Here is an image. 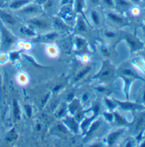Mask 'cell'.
I'll return each instance as SVG.
<instances>
[{"label": "cell", "instance_id": "d590c367", "mask_svg": "<svg viewBox=\"0 0 145 147\" xmlns=\"http://www.w3.org/2000/svg\"><path fill=\"white\" fill-rule=\"evenodd\" d=\"M144 100L145 101V92H144Z\"/></svg>", "mask_w": 145, "mask_h": 147}, {"label": "cell", "instance_id": "4dcf8cb0", "mask_svg": "<svg viewBox=\"0 0 145 147\" xmlns=\"http://www.w3.org/2000/svg\"><path fill=\"white\" fill-rule=\"evenodd\" d=\"M35 1L37 4H45V3L47 1V0H35Z\"/></svg>", "mask_w": 145, "mask_h": 147}, {"label": "cell", "instance_id": "ba28073f", "mask_svg": "<svg viewBox=\"0 0 145 147\" xmlns=\"http://www.w3.org/2000/svg\"><path fill=\"white\" fill-rule=\"evenodd\" d=\"M119 104V105L121 107L123 108L124 109H137V108L140 107L139 106L136 105L132 104V103L130 102H120L119 101H116Z\"/></svg>", "mask_w": 145, "mask_h": 147}, {"label": "cell", "instance_id": "ffe728a7", "mask_svg": "<svg viewBox=\"0 0 145 147\" xmlns=\"http://www.w3.org/2000/svg\"><path fill=\"white\" fill-rule=\"evenodd\" d=\"M55 24H56L57 26L59 27V28H62V29H63V28H65V27H66V25H65V24L63 23V22H61L60 19H55Z\"/></svg>", "mask_w": 145, "mask_h": 147}, {"label": "cell", "instance_id": "1f68e13d", "mask_svg": "<svg viewBox=\"0 0 145 147\" xmlns=\"http://www.w3.org/2000/svg\"><path fill=\"white\" fill-rule=\"evenodd\" d=\"M106 36H108V37H113L115 36V34H113V33H112V32H106Z\"/></svg>", "mask_w": 145, "mask_h": 147}, {"label": "cell", "instance_id": "8992f818", "mask_svg": "<svg viewBox=\"0 0 145 147\" xmlns=\"http://www.w3.org/2000/svg\"><path fill=\"white\" fill-rule=\"evenodd\" d=\"M0 16H1V19L7 24H9L13 25L14 24H16V21L13 19L12 16H11L9 13L4 12V11H0Z\"/></svg>", "mask_w": 145, "mask_h": 147}, {"label": "cell", "instance_id": "e0dca14e", "mask_svg": "<svg viewBox=\"0 0 145 147\" xmlns=\"http://www.w3.org/2000/svg\"><path fill=\"white\" fill-rule=\"evenodd\" d=\"M92 18L94 21V24H99V17H98V13H96V11H93L92 12Z\"/></svg>", "mask_w": 145, "mask_h": 147}, {"label": "cell", "instance_id": "d4e9b609", "mask_svg": "<svg viewBox=\"0 0 145 147\" xmlns=\"http://www.w3.org/2000/svg\"><path fill=\"white\" fill-rule=\"evenodd\" d=\"M26 107V110L27 112V115H28V117H31V112H32V109H31V107H30L29 105H26L25 106Z\"/></svg>", "mask_w": 145, "mask_h": 147}, {"label": "cell", "instance_id": "44dd1931", "mask_svg": "<svg viewBox=\"0 0 145 147\" xmlns=\"http://www.w3.org/2000/svg\"><path fill=\"white\" fill-rule=\"evenodd\" d=\"M69 123H68V124L71 125V129H72L73 130H74L75 131H77V123L75 122V121H74V119H69Z\"/></svg>", "mask_w": 145, "mask_h": 147}, {"label": "cell", "instance_id": "6da1fadb", "mask_svg": "<svg viewBox=\"0 0 145 147\" xmlns=\"http://www.w3.org/2000/svg\"><path fill=\"white\" fill-rule=\"evenodd\" d=\"M2 38H3V43L5 47L8 48L14 42V38L5 28H2Z\"/></svg>", "mask_w": 145, "mask_h": 147}, {"label": "cell", "instance_id": "30bf717a", "mask_svg": "<svg viewBox=\"0 0 145 147\" xmlns=\"http://www.w3.org/2000/svg\"><path fill=\"white\" fill-rule=\"evenodd\" d=\"M108 17L110 18L112 21H113V22H116V23L122 24V22H123V20L122 19V18H120V16H117V15L115 14V13H109L108 14Z\"/></svg>", "mask_w": 145, "mask_h": 147}, {"label": "cell", "instance_id": "7a4b0ae2", "mask_svg": "<svg viewBox=\"0 0 145 147\" xmlns=\"http://www.w3.org/2000/svg\"><path fill=\"white\" fill-rule=\"evenodd\" d=\"M29 23L32 26L39 29H47L49 28V25L47 22L39 19H32L29 21Z\"/></svg>", "mask_w": 145, "mask_h": 147}, {"label": "cell", "instance_id": "5b68a950", "mask_svg": "<svg viewBox=\"0 0 145 147\" xmlns=\"http://www.w3.org/2000/svg\"><path fill=\"white\" fill-rule=\"evenodd\" d=\"M29 0H14L10 5V7L13 9H18L29 3Z\"/></svg>", "mask_w": 145, "mask_h": 147}, {"label": "cell", "instance_id": "f1b7e54d", "mask_svg": "<svg viewBox=\"0 0 145 147\" xmlns=\"http://www.w3.org/2000/svg\"><path fill=\"white\" fill-rule=\"evenodd\" d=\"M106 117V119H108V121H111L112 119H113V115L112 114H109V113H105L104 114Z\"/></svg>", "mask_w": 145, "mask_h": 147}, {"label": "cell", "instance_id": "4316f807", "mask_svg": "<svg viewBox=\"0 0 145 147\" xmlns=\"http://www.w3.org/2000/svg\"><path fill=\"white\" fill-rule=\"evenodd\" d=\"M56 36L57 34H55V33H53V34H47V36H46V38H47V39H53V38Z\"/></svg>", "mask_w": 145, "mask_h": 147}, {"label": "cell", "instance_id": "3957f363", "mask_svg": "<svg viewBox=\"0 0 145 147\" xmlns=\"http://www.w3.org/2000/svg\"><path fill=\"white\" fill-rule=\"evenodd\" d=\"M112 74H113V69L107 64L106 66H104L103 70H101V72H100L99 74L94 78H98L99 79H104V80H105V79H107L108 78L110 77Z\"/></svg>", "mask_w": 145, "mask_h": 147}, {"label": "cell", "instance_id": "ac0fdd59", "mask_svg": "<svg viewBox=\"0 0 145 147\" xmlns=\"http://www.w3.org/2000/svg\"><path fill=\"white\" fill-rule=\"evenodd\" d=\"M90 70H91L90 67H86V68L84 69V70H82V71L78 75V76H77V78H76V80H78L80 78H82L84 76H85V75L88 73V72L90 71Z\"/></svg>", "mask_w": 145, "mask_h": 147}, {"label": "cell", "instance_id": "5bb4252c", "mask_svg": "<svg viewBox=\"0 0 145 147\" xmlns=\"http://www.w3.org/2000/svg\"><path fill=\"white\" fill-rule=\"evenodd\" d=\"M17 138V134H16V131L14 129H12L9 133L8 136L7 137V140L8 142H12V141L15 140Z\"/></svg>", "mask_w": 145, "mask_h": 147}, {"label": "cell", "instance_id": "4fadbf2b", "mask_svg": "<svg viewBox=\"0 0 145 147\" xmlns=\"http://www.w3.org/2000/svg\"><path fill=\"white\" fill-rule=\"evenodd\" d=\"M13 112H14V116L16 119H19L20 118V109H19V105L16 101H14L13 102Z\"/></svg>", "mask_w": 145, "mask_h": 147}, {"label": "cell", "instance_id": "9c48e42d", "mask_svg": "<svg viewBox=\"0 0 145 147\" xmlns=\"http://www.w3.org/2000/svg\"><path fill=\"white\" fill-rule=\"evenodd\" d=\"M84 5V0H77L76 1V10L77 12L82 13L84 16L83 13Z\"/></svg>", "mask_w": 145, "mask_h": 147}, {"label": "cell", "instance_id": "d6a6232c", "mask_svg": "<svg viewBox=\"0 0 145 147\" xmlns=\"http://www.w3.org/2000/svg\"><path fill=\"white\" fill-rule=\"evenodd\" d=\"M70 0H62V5H65V4H68Z\"/></svg>", "mask_w": 145, "mask_h": 147}, {"label": "cell", "instance_id": "f546056e", "mask_svg": "<svg viewBox=\"0 0 145 147\" xmlns=\"http://www.w3.org/2000/svg\"><path fill=\"white\" fill-rule=\"evenodd\" d=\"M11 58H12V59H16V58H19V54H18L17 53H16V52L12 53L11 54Z\"/></svg>", "mask_w": 145, "mask_h": 147}, {"label": "cell", "instance_id": "e575fe53", "mask_svg": "<svg viewBox=\"0 0 145 147\" xmlns=\"http://www.w3.org/2000/svg\"><path fill=\"white\" fill-rule=\"evenodd\" d=\"M132 1H134V2H137V3H139V2H140V0H132Z\"/></svg>", "mask_w": 145, "mask_h": 147}, {"label": "cell", "instance_id": "9a60e30c", "mask_svg": "<svg viewBox=\"0 0 145 147\" xmlns=\"http://www.w3.org/2000/svg\"><path fill=\"white\" fill-rule=\"evenodd\" d=\"M78 29H79V31H86V25H85L84 22V20L82 19H79Z\"/></svg>", "mask_w": 145, "mask_h": 147}, {"label": "cell", "instance_id": "484cf974", "mask_svg": "<svg viewBox=\"0 0 145 147\" xmlns=\"http://www.w3.org/2000/svg\"><path fill=\"white\" fill-rule=\"evenodd\" d=\"M104 2L105 3L107 6L108 7H113V0H103Z\"/></svg>", "mask_w": 145, "mask_h": 147}, {"label": "cell", "instance_id": "52a82bcc", "mask_svg": "<svg viewBox=\"0 0 145 147\" xmlns=\"http://www.w3.org/2000/svg\"><path fill=\"white\" fill-rule=\"evenodd\" d=\"M123 130H119V131H116L115 132L111 133L108 136V144L110 146L113 145L115 143V142L116 141V139H118V137L119 136V135L122 132Z\"/></svg>", "mask_w": 145, "mask_h": 147}, {"label": "cell", "instance_id": "836d02e7", "mask_svg": "<svg viewBox=\"0 0 145 147\" xmlns=\"http://www.w3.org/2000/svg\"><path fill=\"white\" fill-rule=\"evenodd\" d=\"M90 1L94 4H98L99 3V0H90Z\"/></svg>", "mask_w": 145, "mask_h": 147}, {"label": "cell", "instance_id": "603a6c76", "mask_svg": "<svg viewBox=\"0 0 145 147\" xmlns=\"http://www.w3.org/2000/svg\"><path fill=\"white\" fill-rule=\"evenodd\" d=\"M98 125H99V122H98V121H96V122L94 123V124L92 126V127H91L90 130L89 131V133H92V131H94V130L98 127Z\"/></svg>", "mask_w": 145, "mask_h": 147}, {"label": "cell", "instance_id": "277c9868", "mask_svg": "<svg viewBox=\"0 0 145 147\" xmlns=\"http://www.w3.org/2000/svg\"><path fill=\"white\" fill-rule=\"evenodd\" d=\"M39 11V8L36 5H28L26 7H23V8L21 10V12L25 14H32Z\"/></svg>", "mask_w": 145, "mask_h": 147}, {"label": "cell", "instance_id": "2e32d148", "mask_svg": "<svg viewBox=\"0 0 145 147\" xmlns=\"http://www.w3.org/2000/svg\"><path fill=\"white\" fill-rule=\"evenodd\" d=\"M114 116H115V117H116V121H117L119 124H127L126 120H125L124 118H122L121 116H120L118 113H114Z\"/></svg>", "mask_w": 145, "mask_h": 147}, {"label": "cell", "instance_id": "cb8c5ba5", "mask_svg": "<svg viewBox=\"0 0 145 147\" xmlns=\"http://www.w3.org/2000/svg\"><path fill=\"white\" fill-rule=\"evenodd\" d=\"M124 73H125L126 75H129V76H132L133 77H137V76H136L135 74H134V73L132 71V70H129V69H127V70H125L123 71Z\"/></svg>", "mask_w": 145, "mask_h": 147}, {"label": "cell", "instance_id": "7c38bea8", "mask_svg": "<svg viewBox=\"0 0 145 147\" xmlns=\"http://www.w3.org/2000/svg\"><path fill=\"white\" fill-rule=\"evenodd\" d=\"M145 122V116L144 115H142L140 117L138 118L137 121V124H136V129H139L140 128H141L143 125L144 124Z\"/></svg>", "mask_w": 145, "mask_h": 147}, {"label": "cell", "instance_id": "7402d4cb", "mask_svg": "<svg viewBox=\"0 0 145 147\" xmlns=\"http://www.w3.org/2000/svg\"><path fill=\"white\" fill-rule=\"evenodd\" d=\"M128 40L130 43V44L131 47H132L133 49H135L138 47V44H137V43L135 41V40L130 39V38H128Z\"/></svg>", "mask_w": 145, "mask_h": 147}, {"label": "cell", "instance_id": "8fae6325", "mask_svg": "<svg viewBox=\"0 0 145 147\" xmlns=\"http://www.w3.org/2000/svg\"><path fill=\"white\" fill-rule=\"evenodd\" d=\"M20 31L22 34L27 36H32L35 35V33L33 32V31L32 29H31V28H27V27H23V28H21Z\"/></svg>", "mask_w": 145, "mask_h": 147}, {"label": "cell", "instance_id": "d6986e66", "mask_svg": "<svg viewBox=\"0 0 145 147\" xmlns=\"http://www.w3.org/2000/svg\"><path fill=\"white\" fill-rule=\"evenodd\" d=\"M116 2L120 7H126L130 5V3L127 1L126 0H116Z\"/></svg>", "mask_w": 145, "mask_h": 147}, {"label": "cell", "instance_id": "83f0119b", "mask_svg": "<svg viewBox=\"0 0 145 147\" xmlns=\"http://www.w3.org/2000/svg\"><path fill=\"white\" fill-rule=\"evenodd\" d=\"M106 104H107V105L108 106V107H110V108H113V107H115V104H114V103H113L111 101H110V100H106Z\"/></svg>", "mask_w": 145, "mask_h": 147}]
</instances>
